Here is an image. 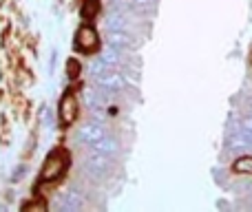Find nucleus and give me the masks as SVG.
Masks as SVG:
<instances>
[{"instance_id":"obj_1","label":"nucleus","mask_w":252,"mask_h":212,"mask_svg":"<svg viewBox=\"0 0 252 212\" xmlns=\"http://www.w3.org/2000/svg\"><path fill=\"white\" fill-rule=\"evenodd\" d=\"M35 84L38 33L20 0H0V157L29 128Z\"/></svg>"},{"instance_id":"obj_2","label":"nucleus","mask_w":252,"mask_h":212,"mask_svg":"<svg viewBox=\"0 0 252 212\" xmlns=\"http://www.w3.org/2000/svg\"><path fill=\"white\" fill-rule=\"evenodd\" d=\"M64 166H66V161H64V152H53V155H49V159L44 161L40 177H42L44 182L60 177L62 170H64Z\"/></svg>"},{"instance_id":"obj_3","label":"nucleus","mask_w":252,"mask_h":212,"mask_svg":"<svg viewBox=\"0 0 252 212\" xmlns=\"http://www.w3.org/2000/svg\"><path fill=\"white\" fill-rule=\"evenodd\" d=\"M97 44H100V38H97L93 27H82L78 31V35H75V47L80 51H95Z\"/></svg>"},{"instance_id":"obj_4","label":"nucleus","mask_w":252,"mask_h":212,"mask_svg":"<svg viewBox=\"0 0 252 212\" xmlns=\"http://www.w3.org/2000/svg\"><path fill=\"white\" fill-rule=\"evenodd\" d=\"M75 117H78V100H75L73 93H66L60 102V120L62 124H73Z\"/></svg>"},{"instance_id":"obj_5","label":"nucleus","mask_w":252,"mask_h":212,"mask_svg":"<svg viewBox=\"0 0 252 212\" xmlns=\"http://www.w3.org/2000/svg\"><path fill=\"white\" fill-rule=\"evenodd\" d=\"M232 170L239 175H252V155L239 157V159L235 161V166H232Z\"/></svg>"},{"instance_id":"obj_6","label":"nucleus","mask_w":252,"mask_h":212,"mask_svg":"<svg viewBox=\"0 0 252 212\" xmlns=\"http://www.w3.org/2000/svg\"><path fill=\"white\" fill-rule=\"evenodd\" d=\"M66 69H69V75L71 78H75V75L80 73V64L75 60H69V64H66Z\"/></svg>"}]
</instances>
